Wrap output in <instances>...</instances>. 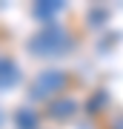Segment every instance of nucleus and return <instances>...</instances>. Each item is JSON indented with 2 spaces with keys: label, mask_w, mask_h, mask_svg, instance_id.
I'll list each match as a JSON object with an SVG mask.
<instances>
[{
  "label": "nucleus",
  "mask_w": 123,
  "mask_h": 129,
  "mask_svg": "<svg viewBox=\"0 0 123 129\" xmlns=\"http://www.w3.org/2000/svg\"><path fill=\"white\" fill-rule=\"evenodd\" d=\"M14 80H17V66H14L12 60L0 57V89H9Z\"/></svg>",
  "instance_id": "nucleus-1"
}]
</instances>
